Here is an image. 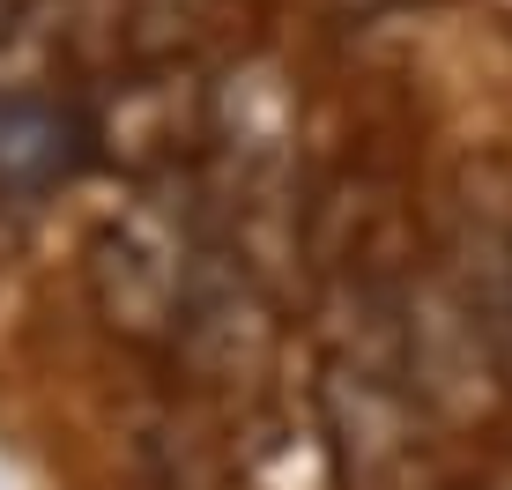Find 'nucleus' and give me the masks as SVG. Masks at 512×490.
Listing matches in <instances>:
<instances>
[{"instance_id":"1","label":"nucleus","mask_w":512,"mask_h":490,"mask_svg":"<svg viewBox=\"0 0 512 490\" xmlns=\"http://www.w3.org/2000/svg\"><path fill=\"white\" fill-rule=\"evenodd\" d=\"M201 260H208V245L193 231V201L179 186H156V194H141L127 216L97 238V253H90L97 312L119 335H171L186 297H193Z\"/></svg>"},{"instance_id":"2","label":"nucleus","mask_w":512,"mask_h":490,"mask_svg":"<svg viewBox=\"0 0 512 490\" xmlns=\"http://www.w3.org/2000/svg\"><path fill=\"white\" fill-rule=\"evenodd\" d=\"M90 156V119L45 90H0V194L30 201L75 179Z\"/></svg>"},{"instance_id":"3","label":"nucleus","mask_w":512,"mask_h":490,"mask_svg":"<svg viewBox=\"0 0 512 490\" xmlns=\"http://www.w3.org/2000/svg\"><path fill=\"white\" fill-rule=\"evenodd\" d=\"M238 0H127V60L141 67H171V60H193L208 38L223 30Z\"/></svg>"}]
</instances>
